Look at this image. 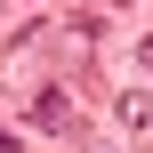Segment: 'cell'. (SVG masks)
I'll return each mask as SVG.
<instances>
[{"instance_id": "cell-1", "label": "cell", "mask_w": 153, "mask_h": 153, "mask_svg": "<svg viewBox=\"0 0 153 153\" xmlns=\"http://www.w3.org/2000/svg\"><path fill=\"white\" fill-rule=\"evenodd\" d=\"M113 129L129 145H153V89H121L113 97Z\"/></svg>"}, {"instance_id": "cell-2", "label": "cell", "mask_w": 153, "mask_h": 153, "mask_svg": "<svg viewBox=\"0 0 153 153\" xmlns=\"http://www.w3.org/2000/svg\"><path fill=\"white\" fill-rule=\"evenodd\" d=\"M32 129H48V137L73 129V89H65V81H40V89H32Z\"/></svg>"}, {"instance_id": "cell-3", "label": "cell", "mask_w": 153, "mask_h": 153, "mask_svg": "<svg viewBox=\"0 0 153 153\" xmlns=\"http://www.w3.org/2000/svg\"><path fill=\"white\" fill-rule=\"evenodd\" d=\"M137 65H145V73H153V40H137Z\"/></svg>"}, {"instance_id": "cell-4", "label": "cell", "mask_w": 153, "mask_h": 153, "mask_svg": "<svg viewBox=\"0 0 153 153\" xmlns=\"http://www.w3.org/2000/svg\"><path fill=\"white\" fill-rule=\"evenodd\" d=\"M0 153H16V129H0Z\"/></svg>"}]
</instances>
